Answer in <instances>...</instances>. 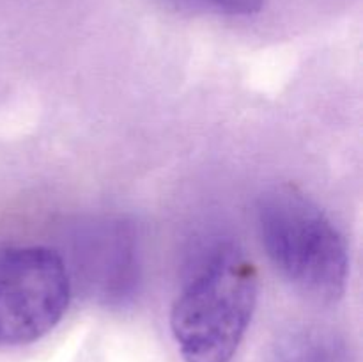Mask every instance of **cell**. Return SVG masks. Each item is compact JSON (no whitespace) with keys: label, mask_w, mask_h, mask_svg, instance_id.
<instances>
[{"label":"cell","mask_w":363,"mask_h":362,"mask_svg":"<svg viewBox=\"0 0 363 362\" xmlns=\"http://www.w3.org/2000/svg\"><path fill=\"white\" fill-rule=\"evenodd\" d=\"M254 263L233 243L199 261L172 304L170 330L184 362H230L257 307Z\"/></svg>","instance_id":"6da1fadb"},{"label":"cell","mask_w":363,"mask_h":362,"mask_svg":"<svg viewBox=\"0 0 363 362\" xmlns=\"http://www.w3.org/2000/svg\"><path fill=\"white\" fill-rule=\"evenodd\" d=\"M255 220L269 261L294 290L323 304L342 297L350 252L314 199L293 185H275L259 195Z\"/></svg>","instance_id":"7a4b0ae2"},{"label":"cell","mask_w":363,"mask_h":362,"mask_svg":"<svg viewBox=\"0 0 363 362\" xmlns=\"http://www.w3.org/2000/svg\"><path fill=\"white\" fill-rule=\"evenodd\" d=\"M169 2L216 16L250 18L261 13L266 0H169Z\"/></svg>","instance_id":"5b68a950"},{"label":"cell","mask_w":363,"mask_h":362,"mask_svg":"<svg viewBox=\"0 0 363 362\" xmlns=\"http://www.w3.org/2000/svg\"><path fill=\"white\" fill-rule=\"evenodd\" d=\"M71 279L64 259L41 245L0 247V346L35 343L64 318Z\"/></svg>","instance_id":"3957f363"},{"label":"cell","mask_w":363,"mask_h":362,"mask_svg":"<svg viewBox=\"0 0 363 362\" xmlns=\"http://www.w3.org/2000/svg\"><path fill=\"white\" fill-rule=\"evenodd\" d=\"M273 362H351V351L332 330L300 327L280 337Z\"/></svg>","instance_id":"277c9868"}]
</instances>
